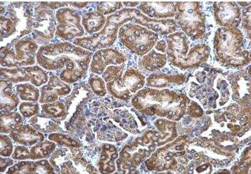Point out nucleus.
<instances>
[{"mask_svg": "<svg viewBox=\"0 0 251 174\" xmlns=\"http://www.w3.org/2000/svg\"><path fill=\"white\" fill-rule=\"evenodd\" d=\"M140 15V12L135 10L125 9L107 18L106 25L100 33H96L92 37L78 38L74 42V44L90 52L91 50L111 46L115 41L119 26H121L125 22L142 16L141 15L140 17H136Z\"/></svg>", "mask_w": 251, "mask_h": 174, "instance_id": "f257e3e1", "label": "nucleus"}, {"mask_svg": "<svg viewBox=\"0 0 251 174\" xmlns=\"http://www.w3.org/2000/svg\"><path fill=\"white\" fill-rule=\"evenodd\" d=\"M82 49L68 42L47 45L38 50L37 62L46 70H58L65 68Z\"/></svg>", "mask_w": 251, "mask_h": 174, "instance_id": "f03ea898", "label": "nucleus"}, {"mask_svg": "<svg viewBox=\"0 0 251 174\" xmlns=\"http://www.w3.org/2000/svg\"><path fill=\"white\" fill-rule=\"evenodd\" d=\"M39 46L30 38H24L13 49L1 48V64L4 68H19L33 66L37 59Z\"/></svg>", "mask_w": 251, "mask_h": 174, "instance_id": "7ed1b4c3", "label": "nucleus"}, {"mask_svg": "<svg viewBox=\"0 0 251 174\" xmlns=\"http://www.w3.org/2000/svg\"><path fill=\"white\" fill-rule=\"evenodd\" d=\"M120 41L127 48L136 54L143 55L153 46L157 35L138 24L123 25L119 31Z\"/></svg>", "mask_w": 251, "mask_h": 174, "instance_id": "20e7f679", "label": "nucleus"}, {"mask_svg": "<svg viewBox=\"0 0 251 174\" xmlns=\"http://www.w3.org/2000/svg\"><path fill=\"white\" fill-rule=\"evenodd\" d=\"M56 35L66 40L81 37L84 35L81 19L75 10L69 7L59 9L56 12Z\"/></svg>", "mask_w": 251, "mask_h": 174, "instance_id": "39448f33", "label": "nucleus"}, {"mask_svg": "<svg viewBox=\"0 0 251 174\" xmlns=\"http://www.w3.org/2000/svg\"><path fill=\"white\" fill-rule=\"evenodd\" d=\"M144 77L136 70L129 69L124 76L110 81L107 84V89L116 98L128 99L136 91L144 85Z\"/></svg>", "mask_w": 251, "mask_h": 174, "instance_id": "423d86ee", "label": "nucleus"}, {"mask_svg": "<svg viewBox=\"0 0 251 174\" xmlns=\"http://www.w3.org/2000/svg\"><path fill=\"white\" fill-rule=\"evenodd\" d=\"M33 29L35 34L42 39L50 40L54 37L57 29L55 13L46 3H42L35 8Z\"/></svg>", "mask_w": 251, "mask_h": 174, "instance_id": "0eeeda50", "label": "nucleus"}, {"mask_svg": "<svg viewBox=\"0 0 251 174\" xmlns=\"http://www.w3.org/2000/svg\"><path fill=\"white\" fill-rule=\"evenodd\" d=\"M122 53L111 49H100L92 57L90 69L92 73L102 75L109 65H117L126 61Z\"/></svg>", "mask_w": 251, "mask_h": 174, "instance_id": "6e6552de", "label": "nucleus"}, {"mask_svg": "<svg viewBox=\"0 0 251 174\" xmlns=\"http://www.w3.org/2000/svg\"><path fill=\"white\" fill-rule=\"evenodd\" d=\"M23 3H16L10 9V19L14 22L19 33L18 37L28 34L33 30V15L31 11Z\"/></svg>", "mask_w": 251, "mask_h": 174, "instance_id": "1a4fd4ad", "label": "nucleus"}, {"mask_svg": "<svg viewBox=\"0 0 251 174\" xmlns=\"http://www.w3.org/2000/svg\"><path fill=\"white\" fill-rule=\"evenodd\" d=\"M13 141L25 146H32L44 141L43 134L28 125H22L10 133Z\"/></svg>", "mask_w": 251, "mask_h": 174, "instance_id": "9d476101", "label": "nucleus"}, {"mask_svg": "<svg viewBox=\"0 0 251 174\" xmlns=\"http://www.w3.org/2000/svg\"><path fill=\"white\" fill-rule=\"evenodd\" d=\"M55 171L46 160L37 162H22L11 167L7 174H54Z\"/></svg>", "mask_w": 251, "mask_h": 174, "instance_id": "9b49d317", "label": "nucleus"}, {"mask_svg": "<svg viewBox=\"0 0 251 174\" xmlns=\"http://www.w3.org/2000/svg\"><path fill=\"white\" fill-rule=\"evenodd\" d=\"M81 22L83 28L87 33H94L104 28L106 24V19L104 15L96 10L83 15Z\"/></svg>", "mask_w": 251, "mask_h": 174, "instance_id": "f8f14e48", "label": "nucleus"}, {"mask_svg": "<svg viewBox=\"0 0 251 174\" xmlns=\"http://www.w3.org/2000/svg\"><path fill=\"white\" fill-rule=\"evenodd\" d=\"M1 110L11 111L17 108L20 100L13 92L12 82L7 80L1 81Z\"/></svg>", "mask_w": 251, "mask_h": 174, "instance_id": "ddd939ff", "label": "nucleus"}, {"mask_svg": "<svg viewBox=\"0 0 251 174\" xmlns=\"http://www.w3.org/2000/svg\"><path fill=\"white\" fill-rule=\"evenodd\" d=\"M116 148L109 144H105L102 147L100 162V172L102 174L113 173L115 170L114 160L118 157Z\"/></svg>", "mask_w": 251, "mask_h": 174, "instance_id": "4468645a", "label": "nucleus"}, {"mask_svg": "<svg viewBox=\"0 0 251 174\" xmlns=\"http://www.w3.org/2000/svg\"><path fill=\"white\" fill-rule=\"evenodd\" d=\"M23 124V120L19 113L6 111L1 117V133L8 134Z\"/></svg>", "mask_w": 251, "mask_h": 174, "instance_id": "2eb2a0df", "label": "nucleus"}, {"mask_svg": "<svg viewBox=\"0 0 251 174\" xmlns=\"http://www.w3.org/2000/svg\"><path fill=\"white\" fill-rule=\"evenodd\" d=\"M2 79L14 83L30 81V76L26 71V67L19 68H1Z\"/></svg>", "mask_w": 251, "mask_h": 174, "instance_id": "dca6fc26", "label": "nucleus"}, {"mask_svg": "<svg viewBox=\"0 0 251 174\" xmlns=\"http://www.w3.org/2000/svg\"><path fill=\"white\" fill-rule=\"evenodd\" d=\"M55 144L52 141H43L38 143L29 150L30 159L39 160L46 158L55 150Z\"/></svg>", "mask_w": 251, "mask_h": 174, "instance_id": "f3484780", "label": "nucleus"}, {"mask_svg": "<svg viewBox=\"0 0 251 174\" xmlns=\"http://www.w3.org/2000/svg\"><path fill=\"white\" fill-rule=\"evenodd\" d=\"M20 99L26 101H37L40 99V91L31 83H22L17 86Z\"/></svg>", "mask_w": 251, "mask_h": 174, "instance_id": "a211bd4d", "label": "nucleus"}, {"mask_svg": "<svg viewBox=\"0 0 251 174\" xmlns=\"http://www.w3.org/2000/svg\"><path fill=\"white\" fill-rule=\"evenodd\" d=\"M26 71L30 76V82L36 87L45 85L49 81L46 69L39 66L26 67Z\"/></svg>", "mask_w": 251, "mask_h": 174, "instance_id": "6ab92c4d", "label": "nucleus"}, {"mask_svg": "<svg viewBox=\"0 0 251 174\" xmlns=\"http://www.w3.org/2000/svg\"><path fill=\"white\" fill-rule=\"evenodd\" d=\"M42 109L50 117L60 118L66 115V106L62 102H54L45 104L42 106Z\"/></svg>", "mask_w": 251, "mask_h": 174, "instance_id": "aec40b11", "label": "nucleus"}, {"mask_svg": "<svg viewBox=\"0 0 251 174\" xmlns=\"http://www.w3.org/2000/svg\"><path fill=\"white\" fill-rule=\"evenodd\" d=\"M49 139L50 141L57 143L61 146L69 147V148H79L80 144L74 138L68 135H63L60 133H51L49 136Z\"/></svg>", "mask_w": 251, "mask_h": 174, "instance_id": "412c9836", "label": "nucleus"}, {"mask_svg": "<svg viewBox=\"0 0 251 174\" xmlns=\"http://www.w3.org/2000/svg\"><path fill=\"white\" fill-rule=\"evenodd\" d=\"M47 85L50 87L59 96H65L71 93V86L57 76L51 77Z\"/></svg>", "mask_w": 251, "mask_h": 174, "instance_id": "4be33fe9", "label": "nucleus"}, {"mask_svg": "<svg viewBox=\"0 0 251 174\" xmlns=\"http://www.w3.org/2000/svg\"><path fill=\"white\" fill-rule=\"evenodd\" d=\"M0 29H1V40L3 37H10L16 34L17 28L10 18L1 16L0 18Z\"/></svg>", "mask_w": 251, "mask_h": 174, "instance_id": "5701e85b", "label": "nucleus"}, {"mask_svg": "<svg viewBox=\"0 0 251 174\" xmlns=\"http://www.w3.org/2000/svg\"><path fill=\"white\" fill-rule=\"evenodd\" d=\"M19 111L24 117H32L39 113V105L34 101L23 102L20 104Z\"/></svg>", "mask_w": 251, "mask_h": 174, "instance_id": "b1692460", "label": "nucleus"}, {"mask_svg": "<svg viewBox=\"0 0 251 174\" xmlns=\"http://www.w3.org/2000/svg\"><path fill=\"white\" fill-rule=\"evenodd\" d=\"M92 90L93 92L100 97H104L106 95V84L104 79L99 76L94 75L89 79Z\"/></svg>", "mask_w": 251, "mask_h": 174, "instance_id": "393cba45", "label": "nucleus"}, {"mask_svg": "<svg viewBox=\"0 0 251 174\" xmlns=\"http://www.w3.org/2000/svg\"><path fill=\"white\" fill-rule=\"evenodd\" d=\"M59 95L48 85L45 86L41 89L39 102L42 104L51 103L56 102Z\"/></svg>", "mask_w": 251, "mask_h": 174, "instance_id": "a878e982", "label": "nucleus"}, {"mask_svg": "<svg viewBox=\"0 0 251 174\" xmlns=\"http://www.w3.org/2000/svg\"><path fill=\"white\" fill-rule=\"evenodd\" d=\"M122 3L120 2H101L98 4L97 10L102 15H109L122 8Z\"/></svg>", "mask_w": 251, "mask_h": 174, "instance_id": "bb28decb", "label": "nucleus"}, {"mask_svg": "<svg viewBox=\"0 0 251 174\" xmlns=\"http://www.w3.org/2000/svg\"><path fill=\"white\" fill-rule=\"evenodd\" d=\"M13 146L10 137L1 133V157H10L12 155Z\"/></svg>", "mask_w": 251, "mask_h": 174, "instance_id": "cd10ccee", "label": "nucleus"}, {"mask_svg": "<svg viewBox=\"0 0 251 174\" xmlns=\"http://www.w3.org/2000/svg\"><path fill=\"white\" fill-rule=\"evenodd\" d=\"M12 158L15 160L30 159L29 149L25 147L19 146L15 149L12 154Z\"/></svg>", "mask_w": 251, "mask_h": 174, "instance_id": "c85d7f7f", "label": "nucleus"}, {"mask_svg": "<svg viewBox=\"0 0 251 174\" xmlns=\"http://www.w3.org/2000/svg\"><path fill=\"white\" fill-rule=\"evenodd\" d=\"M14 162L12 159L9 158H3V157H1V173H3L8 167H10L13 164Z\"/></svg>", "mask_w": 251, "mask_h": 174, "instance_id": "c756f323", "label": "nucleus"}, {"mask_svg": "<svg viewBox=\"0 0 251 174\" xmlns=\"http://www.w3.org/2000/svg\"><path fill=\"white\" fill-rule=\"evenodd\" d=\"M69 3L71 4L72 5L76 6V7L78 8H83L85 6H86L88 3L87 2H69Z\"/></svg>", "mask_w": 251, "mask_h": 174, "instance_id": "7c9ffc66", "label": "nucleus"}]
</instances>
